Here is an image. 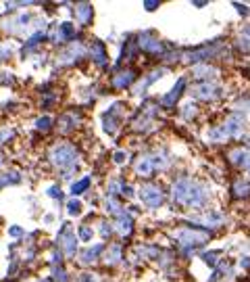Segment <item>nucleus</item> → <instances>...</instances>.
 <instances>
[{
	"instance_id": "f257e3e1",
	"label": "nucleus",
	"mask_w": 250,
	"mask_h": 282,
	"mask_svg": "<svg viewBox=\"0 0 250 282\" xmlns=\"http://www.w3.org/2000/svg\"><path fill=\"white\" fill-rule=\"evenodd\" d=\"M171 195H173V201L179 203V205H196V207H202L206 203V188L190 178H181L173 184L171 188Z\"/></svg>"
},
{
	"instance_id": "f03ea898",
	"label": "nucleus",
	"mask_w": 250,
	"mask_h": 282,
	"mask_svg": "<svg viewBox=\"0 0 250 282\" xmlns=\"http://www.w3.org/2000/svg\"><path fill=\"white\" fill-rule=\"evenodd\" d=\"M50 161L56 167H71L77 161V151L67 142H60L50 151Z\"/></svg>"
},
{
	"instance_id": "7ed1b4c3",
	"label": "nucleus",
	"mask_w": 250,
	"mask_h": 282,
	"mask_svg": "<svg viewBox=\"0 0 250 282\" xmlns=\"http://www.w3.org/2000/svg\"><path fill=\"white\" fill-rule=\"evenodd\" d=\"M175 238L181 247L185 249H192V247H198L202 242L209 240V232L206 230H192V228H181L175 232Z\"/></svg>"
},
{
	"instance_id": "20e7f679",
	"label": "nucleus",
	"mask_w": 250,
	"mask_h": 282,
	"mask_svg": "<svg viewBox=\"0 0 250 282\" xmlns=\"http://www.w3.org/2000/svg\"><path fill=\"white\" fill-rule=\"evenodd\" d=\"M140 199L148 207H159V205H163V191L156 184H146L140 191Z\"/></svg>"
},
{
	"instance_id": "39448f33",
	"label": "nucleus",
	"mask_w": 250,
	"mask_h": 282,
	"mask_svg": "<svg viewBox=\"0 0 250 282\" xmlns=\"http://www.w3.org/2000/svg\"><path fill=\"white\" fill-rule=\"evenodd\" d=\"M223 130L225 138H240L242 132H244V117L242 115H232L227 117V121L223 125H219Z\"/></svg>"
},
{
	"instance_id": "423d86ee",
	"label": "nucleus",
	"mask_w": 250,
	"mask_h": 282,
	"mask_svg": "<svg viewBox=\"0 0 250 282\" xmlns=\"http://www.w3.org/2000/svg\"><path fill=\"white\" fill-rule=\"evenodd\" d=\"M192 94L198 101H213L219 97V88L215 84H198L196 88H192Z\"/></svg>"
},
{
	"instance_id": "0eeeda50",
	"label": "nucleus",
	"mask_w": 250,
	"mask_h": 282,
	"mask_svg": "<svg viewBox=\"0 0 250 282\" xmlns=\"http://www.w3.org/2000/svg\"><path fill=\"white\" fill-rule=\"evenodd\" d=\"M140 46H142L146 52L163 54V44H161V40L154 38L152 34H140Z\"/></svg>"
},
{
	"instance_id": "6e6552de",
	"label": "nucleus",
	"mask_w": 250,
	"mask_h": 282,
	"mask_svg": "<svg viewBox=\"0 0 250 282\" xmlns=\"http://www.w3.org/2000/svg\"><path fill=\"white\" fill-rule=\"evenodd\" d=\"M132 228H134V219H132L130 213H121V215L115 219V230H117L121 236L132 234Z\"/></svg>"
},
{
	"instance_id": "1a4fd4ad",
	"label": "nucleus",
	"mask_w": 250,
	"mask_h": 282,
	"mask_svg": "<svg viewBox=\"0 0 250 282\" xmlns=\"http://www.w3.org/2000/svg\"><path fill=\"white\" fill-rule=\"evenodd\" d=\"M230 159H232V163H236V165H240V167H246V170L250 172V151H246V148L232 151Z\"/></svg>"
},
{
	"instance_id": "9d476101",
	"label": "nucleus",
	"mask_w": 250,
	"mask_h": 282,
	"mask_svg": "<svg viewBox=\"0 0 250 282\" xmlns=\"http://www.w3.org/2000/svg\"><path fill=\"white\" fill-rule=\"evenodd\" d=\"M192 222L202 224V226H209V228H217V226L223 224V217L219 215V213H209V215H204V217H192Z\"/></svg>"
},
{
	"instance_id": "9b49d317",
	"label": "nucleus",
	"mask_w": 250,
	"mask_h": 282,
	"mask_svg": "<svg viewBox=\"0 0 250 282\" xmlns=\"http://www.w3.org/2000/svg\"><path fill=\"white\" fill-rule=\"evenodd\" d=\"M154 161H152V155H146V157H140V161L136 163V172L140 176H150L154 172Z\"/></svg>"
},
{
	"instance_id": "f8f14e48",
	"label": "nucleus",
	"mask_w": 250,
	"mask_h": 282,
	"mask_svg": "<svg viewBox=\"0 0 250 282\" xmlns=\"http://www.w3.org/2000/svg\"><path fill=\"white\" fill-rule=\"evenodd\" d=\"M75 15H77V21L86 25V23H90V21H92V17H94V9H92L88 3H81V5H77Z\"/></svg>"
},
{
	"instance_id": "ddd939ff",
	"label": "nucleus",
	"mask_w": 250,
	"mask_h": 282,
	"mask_svg": "<svg viewBox=\"0 0 250 282\" xmlns=\"http://www.w3.org/2000/svg\"><path fill=\"white\" fill-rule=\"evenodd\" d=\"M134 80H136V73H134V71H121L119 76L113 78V86H117V88H125V86H130Z\"/></svg>"
},
{
	"instance_id": "4468645a",
	"label": "nucleus",
	"mask_w": 250,
	"mask_h": 282,
	"mask_svg": "<svg viewBox=\"0 0 250 282\" xmlns=\"http://www.w3.org/2000/svg\"><path fill=\"white\" fill-rule=\"evenodd\" d=\"M183 84H185V80L181 78V80H179V82L175 84V88H173V90H171V92L167 94V97L163 99V105H167V107H169V105H173V103H175V101L179 99V94L183 92Z\"/></svg>"
},
{
	"instance_id": "2eb2a0df",
	"label": "nucleus",
	"mask_w": 250,
	"mask_h": 282,
	"mask_svg": "<svg viewBox=\"0 0 250 282\" xmlns=\"http://www.w3.org/2000/svg\"><path fill=\"white\" fill-rule=\"evenodd\" d=\"M75 245H77V236H73L71 232H67V234H62V236H60V247L65 249L69 255L75 253Z\"/></svg>"
},
{
	"instance_id": "dca6fc26",
	"label": "nucleus",
	"mask_w": 250,
	"mask_h": 282,
	"mask_svg": "<svg viewBox=\"0 0 250 282\" xmlns=\"http://www.w3.org/2000/svg\"><path fill=\"white\" fill-rule=\"evenodd\" d=\"M84 54V46H71L69 50H65V54H62V57H58V63L62 61V63H71V61H75V59H79Z\"/></svg>"
},
{
	"instance_id": "f3484780",
	"label": "nucleus",
	"mask_w": 250,
	"mask_h": 282,
	"mask_svg": "<svg viewBox=\"0 0 250 282\" xmlns=\"http://www.w3.org/2000/svg\"><path fill=\"white\" fill-rule=\"evenodd\" d=\"M234 195H236V197H250V182L238 180V182L234 184Z\"/></svg>"
},
{
	"instance_id": "a211bd4d",
	"label": "nucleus",
	"mask_w": 250,
	"mask_h": 282,
	"mask_svg": "<svg viewBox=\"0 0 250 282\" xmlns=\"http://www.w3.org/2000/svg\"><path fill=\"white\" fill-rule=\"evenodd\" d=\"M77 121H79L77 113H67V115H62V119H60V128L69 130V128H73V125H77Z\"/></svg>"
},
{
	"instance_id": "6ab92c4d",
	"label": "nucleus",
	"mask_w": 250,
	"mask_h": 282,
	"mask_svg": "<svg viewBox=\"0 0 250 282\" xmlns=\"http://www.w3.org/2000/svg\"><path fill=\"white\" fill-rule=\"evenodd\" d=\"M119 259H121V247L115 245V247L109 249V253H107V264H109V266H115Z\"/></svg>"
},
{
	"instance_id": "aec40b11",
	"label": "nucleus",
	"mask_w": 250,
	"mask_h": 282,
	"mask_svg": "<svg viewBox=\"0 0 250 282\" xmlns=\"http://www.w3.org/2000/svg\"><path fill=\"white\" fill-rule=\"evenodd\" d=\"M100 251H102V245H96L94 249H88V251H86V255H81V261H84V264H92L94 259L98 257Z\"/></svg>"
},
{
	"instance_id": "412c9836",
	"label": "nucleus",
	"mask_w": 250,
	"mask_h": 282,
	"mask_svg": "<svg viewBox=\"0 0 250 282\" xmlns=\"http://www.w3.org/2000/svg\"><path fill=\"white\" fill-rule=\"evenodd\" d=\"M92 57L96 59L98 65H102V63H105V46H102L100 42H96V44L92 46Z\"/></svg>"
},
{
	"instance_id": "4be33fe9",
	"label": "nucleus",
	"mask_w": 250,
	"mask_h": 282,
	"mask_svg": "<svg viewBox=\"0 0 250 282\" xmlns=\"http://www.w3.org/2000/svg\"><path fill=\"white\" fill-rule=\"evenodd\" d=\"M163 73H165L163 69H159V71H154V73H150V76H148V78H146V80H144V82L140 84V88H138L136 92H142V90H146V88H148V86H150V84H152L154 80H159V78H161Z\"/></svg>"
},
{
	"instance_id": "5701e85b",
	"label": "nucleus",
	"mask_w": 250,
	"mask_h": 282,
	"mask_svg": "<svg viewBox=\"0 0 250 282\" xmlns=\"http://www.w3.org/2000/svg\"><path fill=\"white\" fill-rule=\"evenodd\" d=\"M88 186H90V178H84V180H79V182H75L71 186V193L73 195H81L84 191H88Z\"/></svg>"
},
{
	"instance_id": "b1692460",
	"label": "nucleus",
	"mask_w": 250,
	"mask_h": 282,
	"mask_svg": "<svg viewBox=\"0 0 250 282\" xmlns=\"http://www.w3.org/2000/svg\"><path fill=\"white\" fill-rule=\"evenodd\" d=\"M9 182H19V174H5V176H0V188H3L5 184Z\"/></svg>"
},
{
	"instance_id": "393cba45",
	"label": "nucleus",
	"mask_w": 250,
	"mask_h": 282,
	"mask_svg": "<svg viewBox=\"0 0 250 282\" xmlns=\"http://www.w3.org/2000/svg\"><path fill=\"white\" fill-rule=\"evenodd\" d=\"M194 76H196V78H204V76H213V67H206V65H202V67H196V71H194Z\"/></svg>"
},
{
	"instance_id": "a878e982",
	"label": "nucleus",
	"mask_w": 250,
	"mask_h": 282,
	"mask_svg": "<svg viewBox=\"0 0 250 282\" xmlns=\"http://www.w3.org/2000/svg\"><path fill=\"white\" fill-rule=\"evenodd\" d=\"M50 123H52L50 117H40V119H38V130H48Z\"/></svg>"
},
{
	"instance_id": "bb28decb",
	"label": "nucleus",
	"mask_w": 250,
	"mask_h": 282,
	"mask_svg": "<svg viewBox=\"0 0 250 282\" xmlns=\"http://www.w3.org/2000/svg\"><path fill=\"white\" fill-rule=\"evenodd\" d=\"M109 191H111V193H121V191H123V188H121V182H117V180L111 182V184H109Z\"/></svg>"
},
{
	"instance_id": "cd10ccee",
	"label": "nucleus",
	"mask_w": 250,
	"mask_h": 282,
	"mask_svg": "<svg viewBox=\"0 0 250 282\" xmlns=\"http://www.w3.org/2000/svg\"><path fill=\"white\" fill-rule=\"evenodd\" d=\"M9 136H13V130H9V128H5V130H0V142H5V140H9Z\"/></svg>"
},
{
	"instance_id": "c85d7f7f",
	"label": "nucleus",
	"mask_w": 250,
	"mask_h": 282,
	"mask_svg": "<svg viewBox=\"0 0 250 282\" xmlns=\"http://www.w3.org/2000/svg\"><path fill=\"white\" fill-rule=\"evenodd\" d=\"M79 209H81L79 201H71V203H69V213H79Z\"/></svg>"
},
{
	"instance_id": "c756f323",
	"label": "nucleus",
	"mask_w": 250,
	"mask_h": 282,
	"mask_svg": "<svg viewBox=\"0 0 250 282\" xmlns=\"http://www.w3.org/2000/svg\"><path fill=\"white\" fill-rule=\"evenodd\" d=\"M79 234H81V238H84V240H90V238H92V230H90V228H86V226L79 230Z\"/></svg>"
},
{
	"instance_id": "7c9ffc66",
	"label": "nucleus",
	"mask_w": 250,
	"mask_h": 282,
	"mask_svg": "<svg viewBox=\"0 0 250 282\" xmlns=\"http://www.w3.org/2000/svg\"><path fill=\"white\" fill-rule=\"evenodd\" d=\"M192 113H196V109H194V105H187V107L183 109V117H185V119H187V117H190Z\"/></svg>"
},
{
	"instance_id": "2f4dec72",
	"label": "nucleus",
	"mask_w": 250,
	"mask_h": 282,
	"mask_svg": "<svg viewBox=\"0 0 250 282\" xmlns=\"http://www.w3.org/2000/svg\"><path fill=\"white\" fill-rule=\"evenodd\" d=\"M144 7H146V9H148V11H154V9H156V7H159V3H156V0H148V3H146V5H144Z\"/></svg>"
},
{
	"instance_id": "473e14b6",
	"label": "nucleus",
	"mask_w": 250,
	"mask_h": 282,
	"mask_svg": "<svg viewBox=\"0 0 250 282\" xmlns=\"http://www.w3.org/2000/svg\"><path fill=\"white\" fill-rule=\"evenodd\" d=\"M48 195H50V197H56V199H60V197H62V193H60V191H56V188H50Z\"/></svg>"
},
{
	"instance_id": "72a5a7b5",
	"label": "nucleus",
	"mask_w": 250,
	"mask_h": 282,
	"mask_svg": "<svg viewBox=\"0 0 250 282\" xmlns=\"http://www.w3.org/2000/svg\"><path fill=\"white\" fill-rule=\"evenodd\" d=\"M123 159H125V155H123V153H121V151H119V153H117V155H115V161H117V163H121V161H123Z\"/></svg>"
},
{
	"instance_id": "f704fd0d",
	"label": "nucleus",
	"mask_w": 250,
	"mask_h": 282,
	"mask_svg": "<svg viewBox=\"0 0 250 282\" xmlns=\"http://www.w3.org/2000/svg\"><path fill=\"white\" fill-rule=\"evenodd\" d=\"M79 282H94V276L86 274V276H81V280H79Z\"/></svg>"
},
{
	"instance_id": "c9c22d12",
	"label": "nucleus",
	"mask_w": 250,
	"mask_h": 282,
	"mask_svg": "<svg viewBox=\"0 0 250 282\" xmlns=\"http://www.w3.org/2000/svg\"><path fill=\"white\" fill-rule=\"evenodd\" d=\"M100 232H102L105 236H109V224H102V226H100Z\"/></svg>"
},
{
	"instance_id": "e433bc0d",
	"label": "nucleus",
	"mask_w": 250,
	"mask_h": 282,
	"mask_svg": "<svg viewBox=\"0 0 250 282\" xmlns=\"http://www.w3.org/2000/svg\"><path fill=\"white\" fill-rule=\"evenodd\" d=\"M11 232H13V234H15V238H19V236H21V228H13V230H11Z\"/></svg>"
}]
</instances>
